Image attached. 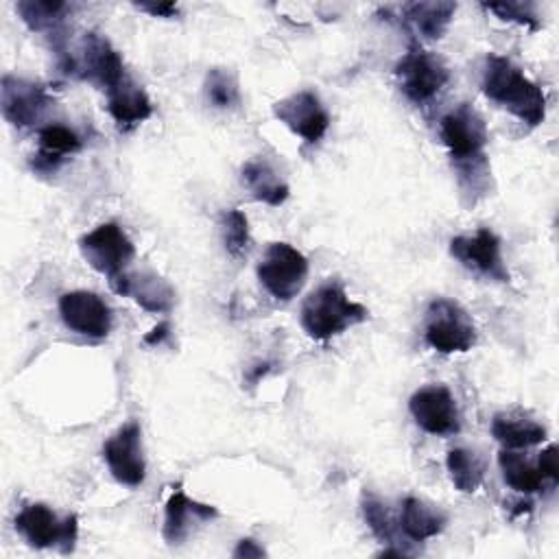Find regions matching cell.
Listing matches in <instances>:
<instances>
[{"instance_id":"cell-1","label":"cell","mask_w":559,"mask_h":559,"mask_svg":"<svg viewBox=\"0 0 559 559\" xmlns=\"http://www.w3.org/2000/svg\"><path fill=\"white\" fill-rule=\"evenodd\" d=\"M483 92L528 127H537L546 118L544 90L507 57L489 55L485 59Z\"/></svg>"},{"instance_id":"cell-2","label":"cell","mask_w":559,"mask_h":559,"mask_svg":"<svg viewBox=\"0 0 559 559\" xmlns=\"http://www.w3.org/2000/svg\"><path fill=\"white\" fill-rule=\"evenodd\" d=\"M369 317L367 308L352 301L338 282H325L314 288L301 306V328L310 338L328 341Z\"/></svg>"},{"instance_id":"cell-3","label":"cell","mask_w":559,"mask_h":559,"mask_svg":"<svg viewBox=\"0 0 559 559\" xmlns=\"http://www.w3.org/2000/svg\"><path fill=\"white\" fill-rule=\"evenodd\" d=\"M439 135L461 175L487 170L485 146L489 142V133L483 116L472 105L461 103L448 111L439 122Z\"/></svg>"},{"instance_id":"cell-4","label":"cell","mask_w":559,"mask_h":559,"mask_svg":"<svg viewBox=\"0 0 559 559\" xmlns=\"http://www.w3.org/2000/svg\"><path fill=\"white\" fill-rule=\"evenodd\" d=\"M61 61L66 66V72H72L79 79H85L105 92L127 76L120 52L111 46V41L105 35L96 31L85 33L79 41L76 52L66 55Z\"/></svg>"},{"instance_id":"cell-5","label":"cell","mask_w":559,"mask_h":559,"mask_svg":"<svg viewBox=\"0 0 559 559\" xmlns=\"http://www.w3.org/2000/svg\"><path fill=\"white\" fill-rule=\"evenodd\" d=\"M424 338L441 354L467 352L476 345V325L461 304L439 297L426 310Z\"/></svg>"},{"instance_id":"cell-6","label":"cell","mask_w":559,"mask_h":559,"mask_svg":"<svg viewBox=\"0 0 559 559\" xmlns=\"http://www.w3.org/2000/svg\"><path fill=\"white\" fill-rule=\"evenodd\" d=\"M15 531L33 548H59L72 552L79 537V520L74 513L59 518L50 507L33 502L15 515Z\"/></svg>"},{"instance_id":"cell-7","label":"cell","mask_w":559,"mask_h":559,"mask_svg":"<svg viewBox=\"0 0 559 559\" xmlns=\"http://www.w3.org/2000/svg\"><path fill=\"white\" fill-rule=\"evenodd\" d=\"M308 277L306 255L288 242H271L258 264V280L271 297L290 301Z\"/></svg>"},{"instance_id":"cell-8","label":"cell","mask_w":559,"mask_h":559,"mask_svg":"<svg viewBox=\"0 0 559 559\" xmlns=\"http://www.w3.org/2000/svg\"><path fill=\"white\" fill-rule=\"evenodd\" d=\"M85 262L109 280L122 275L135 255V247L118 223H103L79 240Z\"/></svg>"},{"instance_id":"cell-9","label":"cell","mask_w":559,"mask_h":559,"mask_svg":"<svg viewBox=\"0 0 559 559\" xmlns=\"http://www.w3.org/2000/svg\"><path fill=\"white\" fill-rule=\"evenodd\" d=\"M395 76L402 94L415 105L430 103L450 81V72L445 63L437 55L419 46H413L397 61Z\"/></svg>"},{"instance_id":"cell-10","label":"cell","mask_w":559,"mask_h":559,"mask_svg":"<svg viewBox=\"0 0 559 559\" xmlns=\"http://www.w3.org/2000/svg\"><path fill=\"white\" fill-rule=\"evenodd\" d=\"M103 459L111 476L127 487H140L146 476L142 428L135 419L122 424L105 443Z\"/></svg>"},{"instance_id":"cell-11","label":"cell","mask_w":559,"mask_h":559,"mask_svg":"<svg viewBox=\"0 0 559 559\" xmlns=\"http://www.w3.org/2000/svg\"><path fill=\"white\" fill-rule=\"evenodd\" d=\"M408 411L415 424L437 437H450L461 430V413L454 395L443 384L417 389L408 400Z\"/></svg>"},{"instance_id":"cell-12","label":"cell","mask_w":559,"mask_h":559,"mask_svg":"<svg viewBox=\"0 0 559 559\" xmlns=\"http://www.w3.org/2000/svg\"><path fill=\"white\" fill-rule=\"evenodd\" d=\"M50 105L52 98L41 83L17 79L13 74L2 76L0 109L13 127H33Z\"/></svg>"},{"instance_id":"cell-13","label":"cell","mask_w":559,"mask_h":559,"mask_svg":"<svg viewBox=\"0 0 559 559\" xmlns=\"http://www.w3.org/2000/svg\"><path fill=\"white\" fill-rule=\"evenodd\" d=\"M273 116L308 144L319 142L330 127V114L321 105L319 96L308 90L277 100L273 105Z\"/></svg>"},{"instance_id":"cell-14","label":"cell","mask_w":559,"mask_h":559,"mask_svg":"<svg viewBox=\"0 0 559 559\" xmlns=\"http://www.w3.org/2000/svg\"><path fill=\"white\" fill-rule=\"evenodd\" d=\"M450 255L480 275H487L496 282H509V271L502 262L500 238L487 227H480L472 236L452 238Z\"/></svg>"},{"instance_id":"cell-15","label":"cell","mask_w":559,"mask_h":559,"mask_svg":"<svg viewBox=\"0 0 559 559\" xmlns=\"http://www.w3.org/2000/svg\"><path fill=\"white\" fill-rule=\"evenodd\" d=\"M59 314L68 330L90 338H105L111 330L109 306L90 290L63 293L59 299Z\"/></svg>"},{"instance_id":"cell-16","label":"cell","mask_w":559,"mask_h":559,"mask_svg":"<svg viewBox=\"0 0 559 559\" xmlns=\"http://www.w3.org/2000/svg\"><path fill=\"white\" fill-rule=\"evenodd\" d=\"M109 286L114 293L131 297L138 306L155 314H166L175 306V288L168 284V280L153 271H124L122 275L109 280Z\"/></svg>"},{"instance_id":"cell-17","label":"cell","mask_w":559,"mask_h":559,"mask_svg":"<svg viewBox=\"0 0 559 559\" xmlns=\"http://www.w3.org/2000/svg\"><path fill=\"white\" fill-rule=\"evenodd\" d=\"M105 94L107 111L120 131H131L153 114V103L148 94L129 74L120 83L109 87Z\"/></svg>"},{"instance_id":"cell-18","label":"cell","mask_w":559,"mask_h":559,"mask_svg":"<svg viewBox=\"0 0 559 559\" xmlns=\"http://www.w3.org/2000/svg\"><path fill=\"white\" fill-rule=\"evenodd\" d=\"M216 515L218 511L212 504L197 502L188 498L181 487H175L164 509V528H162L164 539L170 546H177L188 537L192 522H207V520H214Z\"/></svg>"},{"instance_id":"cell-19","label":"cell","mask_w":559,"mask_h":559,"mask_svg":"<svg viewBox=\"0 0 559 559\" xmlns=\"http://www.w3.org/2000/svg\"><path fill=\"white\" fill-rule=\"evenodd\" d=\"M39 151L31 159V168L39 175L57 173L68 155L81 148V138L66 124H46L37 133Z\"/></svg>"},{"instance_id":"cell-20","label":"cell","mask_w":559,"mask_h":559,"mask_svg":"<svg viewBox=\"0 0 559 559\" xmlns=\"http://www.w3.org/2000/svg\"><path fill=\"white\" fill-rule=\"evenodd\" d=\"M400 524V533L411 539V542H426L430 537H437L445 524H448V515L435 507L428 504L421 498L408 496L402 502V511L397 518Z\"/></svg>"},{"instance_id":"cell-21","label":"cell","mask_w":559,"mask_h":559,"mask_svg":"<svg viewBox=\"0 0 559 559\" xmlns=\"http://www.w3.org/2000/svg\"><path fill=\"white\" fill-rule=\"evenodd\" d=\"M491 435L509 450H522L537 445L546 439V428L522 413H498L491 419Z\"/></svg>"},{"instance_id":"cell-22","label":"cell","mask_w":559,"mask_h":559,"mask_svg":"<svg viewBox=\"0 0 559 559\" xmlns=\"http://www.w3.org/2000/svg\"><path fill=\"white\" fill-rule=\"evenodd\" d=\"M240 177H242V183L247 186V190L251 192V197L266 205L277 207L288 199L286 181L277 175V170L264 157L249 159L242 166Z\"/></svg>"},{"instance_id":"cell-23","label":"cell","mask_w":559,"mask_h":559,"mask_svg":"<svg viewBox=\"0 0 559 559\" xmlns=\"http://www.w3.org/2000/svg\"><path fill=\"white\" fill-rule=\"evenodd\" d=\"M406 20L415 26V31L428 39H439L448 31L456 2H411L402 7Z\"/></svg>"},{"instance_id":"cell-24","label":"cell","mask_w":559,"mask_h":559,"mask_svg":"<svg viewBox=\"0 0 559 559\" xmlns=\"http://www.w3.org/2000/svg\"><path fill=\"white\" fill-rule=\"evenodd\" d=\"M498 465H500V472H502V478L504 483L520 491V493H535V491H542L544 487V476L542 472L537 469V465H533L522 452L518 450H509L504 448L500 454H498Z\"/></svg>"},{"instance_id":"cell-25","label":"cell","mask_w":559,"mask_h":559,"mask_svg":"<svg viewBox=\"0 0 559 559\" xmlns=\"http://www.w3.org/2000/svg\"><path fill=\"white\" fill-rule=\"evenodd\" d=\"M17 13L22 15L24 24L35 31V33H50L52 37H61L59 35V26L63 22V13L68 11L66 2H44V0H22L15 4ZM57 50L61 52V39L57 44Z\"/></svg>"},{"instance_id":"cell-26","label":"cell","mask_w":559,"mask_h":559,"mask_svg":"<svg viewBox=\"0 0 559 559\" xmlns=\"http://www.w3.org/2000/svg\"><path fill=\"white\" fill-rule=\"evenodd\" d=\"M445 467L454 487L463 493H474L485 478V463L476 452L465 448H452L445 456Z\"/></svg>"},{"instance_id":"cell-27","label":"cell","mask_w":559,"mask_h":559,"mask_svg":"<svg viewBox=\"0 0 559 559\" xmlns=\"http://www.w3.org/2000/svg\"><path fill=\"white\" fill-rule=\"evenodd\" d=\"M360 507H362V518H365L369 531H371L382 544H397L400 524H397V520L391 515V511H389V507L382 502V498H378V496L371 493V491H362Z\"/></svg>"},{"instance_id":"cell-28","label":"cell","mask_w":559,"mask_h":559,"mask_svg":"<svg viewBox=\"0 0 559 559\" xmlns=\"http://www.w3.org/2000/svg\"><path fill=\"white\" fill-rule=\"evenodd\" d=\"M221 234H223V245L225 251L231 258H242L249 247H251V236H249V221L242 210H225L221 214Z\"/></svg>"},{"instance_id":"cell-29","label":"cell","mask_w":559,"mask_h":559,"mask_svg":"<svg viewBox=\"0 0 559 559\" xmlns=\"http://www.w3.org/2000/svg\"><path fill=\"white\" fill-rule=\"evenodd\" d=\"M205 98L218 109H231L240 103V87L234 72L225 68H212L205 74Z\"/></svg>"},{"instance_id":"cell-30","label":"cell","mask_w":559,"mask_h":559,"mask_svg":"<svg viewBox=\"0 0 559 559\" xmlns=\"http://www.w3.org/2000/svg\"><path fill=\"white\" fill-rule=\"evenodd\" d=\"M485 9L493 11L498 17L507 22H515L531 31L539 28V20L531 2H491V4H485Z\"/></svg>"},{"instance_id":"cell-31","label":"cell","mask_w":559,"mask_h":559,"mask_svg":"<svg viewBox=\"0 0 559 559\" xmlns=\"http://www.w3.org/2000/svg\"><path fill=\"white\" fill-rule=\"evenodd\" d=\"M537 469L542 472L544 480H550L552 485L559 480V465H557V445H548L542 450L537 459Z\"/></svg>"},{"instance_id":"cell-32","label":"cell","mask_w":559,"mask_h":559,"mask_svg":"<svg viewBox=\"0 0 559 559\" xmlns=\"http://www.w3.org/2000/svg\"><path fill=\"white\" fill-rule=\"evenodd\" d=\"M234 557H238V559H255V557H264L266 555V550L255 542V539H251V537H245V539H240L238 542V546L234 548V552H231Z\"/></svg>"},{"instance_id":"cell-33","label":"cell","mask_w":559,"mask_h":559,"mask_svg":"<svg viewBox=\"0 0 559 559\" xmlns=\"http://www.w3.org/2000/svg\"><path fill=\"white\" fill-rule=\"evenodd\" d=\"M140 11H146L151 15H157V17H175L179 13L177 4L175 2H140L135 4Z\"/></svg>"},{"instance_id":"cell-34","label":"cell","mask_w":559,"mask_h":559,"mask_svg":"<svg viewBox=\"0 0 559 559\" xmlns=\"http://www.w3.org/2000/svg\"><path fill=\"white\" fill-rule=\"evenodd\" d=\"M168 334H170V323H168V321H162L159 325H155V328L144 336V343H146V345H159Z\"/></svg>"}]
</instances>
